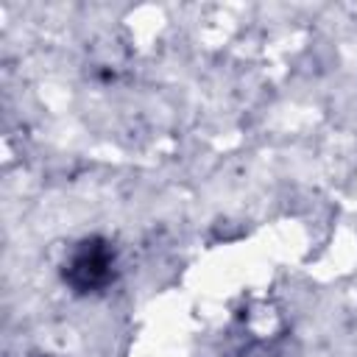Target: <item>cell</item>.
Masks as SVG:
<instances>
[{
  "mask_svg": "<svg viewBox=\"0 0 357 357\" xmlns=\"http://www.w3.org/2000/svg\"><path fill=\"white\" fill-rule=\"evenodd\" d=\"M117 273V257L114 248L103 237H86L81 240L61 268L64 282L75 293H100L114 282Z\"/></svg>",
  "mask_w": 357,
  "mask_h": 357,
  "instance_id": "cell-1",
  "label": "cell"
}]
</instances>
